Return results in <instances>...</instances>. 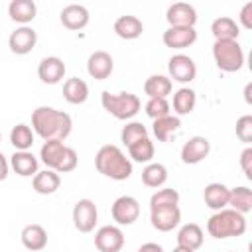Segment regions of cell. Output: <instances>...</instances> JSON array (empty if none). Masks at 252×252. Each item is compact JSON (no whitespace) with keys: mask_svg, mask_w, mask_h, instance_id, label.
<instances>
[{"mask_svg":"<svg viewBox=\"0 0 252 252\" xmlns=\"http://www.w3.org/2000/svg\"><path fill=\"white\" fill-rule=\"evenodd\" d=\"M32 130L47 140H65L73 130V120L67 112L51 108V106H37L32 114Z\"/></svg>","mask_w":252,"mask_h":252,"instance_id":"obj_1","label":"cell"},{"mask_svg":"<svg viewBox=\"0 0 252 252\" xmlns=\"http://www.w3.org/2000/svg\"><path fill=\"white\" fill-rule=\"evenodd\" d=\"M94 167L98 173L114 181H124L132 175V161L126 158V154L118 146H112V144H106L96 152Z\"/></svg>","mask_w":252,"mask_h":252,"instance_id":"obj_2","label":"cell"},{"mask_svg":"<svg viewBox=\"0 0 252 252\" xmlns=\"http://www.w3.org/2000/svg\"><path fill=\"white\" fill-rule=\"evenodd\" d=\"M207 232L219 240L230 236H242L246 232V219L234 209H220L215 215H211V219L207 220Z\"/></svg>","mask_w":252,"mask_h":252,"instance_id":"obj_3","label":"cell"},{"mask_svg":"<svg viewBox=\"0 0 252 252\" xmlns=\"http://www.w3.org/2000/svg\"><path fill=\"white\" fill-rule=\"evenodd\" d=\"M100 104H102V108L106 112H110L118 120H130V118H134L140 112V106H142L138 94H134V93H118V94H112L108 91H104L100 94Z\"/></svg>","mask_w":252,"mask_h":252,"instance_id":"obj_4","label":"cell"},{"mask_svg":"<svg viewBox=\"0 0 252 252\" xmlns=\"http://www.w3.org/2000/svg\"><path fill=\"white\" fill-rule=\"evenodd\" d=\"M213 57L220 71L236 73L244 65V51L238 39H219L213 43Z\"/></svg>","mask_w":252,"mask_h":252,"instance_id":"obj_5","label":"cell"},{"mask_svg":"<svg viewBox=\"0 0 252 252\" xmlns=\"http://www.w3.org/2000/svg\"><path fill=\"white\" fill-rule=\"evenodd\" d=\"M110 215L116 220V224H134L140 217V203L132 195H122L112 203Z\"/></svg>","mask_w":252,"mask_h":252,"instance_id":"obj_6","label":"cell"},{"mask_svg":"<svg viewBox=\"0 0 252 252\" xmlns=\"http://www.w3.org/2000/svg\"><path fill=\"white\" fill-rule=\"evenodd\" d=\"M98 211L94 201L91 199H79L73 207V224L79 232H91L96 224Z\"/></svg>","mask_w":252,"mask_h":252,"instance_id":"obj_7","label":"cell"},{"mask_svg":"<svg viewBox=\"0 0 252 252\" xmlns=\"http://www.w3.org/2000/svg\"><path fill=\"white\" fill-rule=\"evenodd\" d=\"M167 71H169V79L177 83H191L197 77V65L185 53L171 55L167 61Z\"/></svg>","mask_w":252,"mask_h":252,"instance_id":"obj_8","label":"cell"},{"mask_svg":"<svg viewBox=\"0 0 252 252\" xmlns=\"http://www.w3.org/2000/svg\"><path fill=\"white\" fill-rule=\"evenodd\" d=\"M150 220L152 226L159 232L173 230L181 220V211L177 205H165V207H154L150 209Z\"/></svg>","mask_w":252,"mask_h":252,"instance_id":"obj_9","label":"cell"},{"mask_svg":"<svg viewBox=\"0 0 252 252\" xmlns=\"http://www.w3.org/2000/svg\"><path fill=\"white\" fill-rule=\"evenodd\" d=\"M94 246L98 252H120L124 246V232L114 224L100 226L94 234Z\"/></svg>","mask_w":252,"mask_h":252,"instance_id":"obj_10","label":"cell"},{"mask_svg":"<svg viewBox=\"0 0 252 252\" xmlns=\"http://www.w3.org/2000/svg\"><path fill=\"white\" fill-rule=\"evenodd\" d=\"M165 20H167L169 28H195L197 10L187 2H175L167 8Z\"/></svg>","mask_w":252,"mask_h":252,"instance_id":"obj_11","label":"cell"},{"mask_svg":"<svg viewBox=\"0 0 252 252\" xmlns=\"http://www.w3.org/2000/svg\"><path fill=\"white\" fill-rule=\"evenodd\" d=\"M37 43V33L33 28L30 26H22V28H16L10 37H8V47L12 53L16 55H26L30 53Z\"/></svg>","mask_w":252,"mask_h":252,"instance_id":"obj_12","label":"cell"},{"mask_svg":"<svg viewBox=\"0 0 252 252\" xmlns=\"http://www.w3.org/2000/svg\"><path fill=\"white\" fill-rule=\"evenodd\" d=\"M211 152V142L205 136H193L189 138L181 148V161L187 165L201 163Z\"/></svg>","mask_w":252,"mask_h":252,"instance_id":"obj_13","label":"cell"},{"mask_svg":"<svg viewBox=\"0 0 252 252\" xmlns=\"http://www.w3.org/2000/svg\"><path fill=\"white\" fill-rule=\"evenodd\" d=\"M65 71H67V67H65L63 59H59L55 55L43 57L37 65V77L45 85H57L65 77Z\"/></svg>","mask_w":252,"mask_h":252,"instance_id":"obj_14","label":"cell"},{"mask_svg":"<svg viewBox=\"0 0 252 252\" xmlns=\"http://www.w3.org/2000/svg\"><path fill=\"white\" fill-rule=\"evenodd\" d=\"M112 69H114V61H112L110 53H106V51H102V49L91 53L89 59H87V71H89V75H91L93 79H96V81L108 79L110 73H112Z\"/></svg>","mask_w":252,"mask_h":252,"instance_id":"obj_15","label":"cell"},{"mask_svg":"<svg viewBox=\"0 0 252 252\" xmlns=\"http://www.w3.org/2000/svg\"><path fill=\"white\" fill-rule=\"evenodd\" d=\"M161 39L169 49H185L197 41V32L195 28H167Z\"/></svg>","mask_w":252,"mask_h":252,"instance_id":"obj_16","label":"cell"},{"mask_svg":"<svg viewBox=\"0 0 252 252\" xmlns=\"http://www.w3.org/2000/svg\"><path fill=\"white\" fill-rule=\"evenodd\" d=\"M59 20H61V24H63L67 30L77 32V30H83V28L89 24L91 16H89V10H87L83 4H69V6H65V8L61 10Z\"/></svg>","mask_w":252,"mask_h":252,"instance_id":"obj_17","label":"cell"},{"mask_svg":"<svg viewBox=\"0 0 252 252\" xmlns=\"http://www.w3.org/2000/svg\"><path fill=\"white\" fill-rule=\"evenodd\" d=\"M20 238H22V244L32 252H39L47 246V230L37 222L24 226Z\"/></svg>","mask_w":252,"mask_h":252,"instance_id":"obj_18","label":"cell"},{"mask_svg":"<svg viewBox=\"0 0 252 252\" xmlns=\"http://www.w3.org/2000/svg\"><path fill=\"white\" fill-rule=\"evenodd\" d=\"M228 187L224 183H209L203 191V199H205V205L213 211H220V209H226L228 205Z\"/></svg>","mask_w":252,"mask_h":252,"instance_id":"obj_19","label":"cell"},{"mask_svg":"<svg viewBox=\"0 0 252 252\" xmlns=\"http://www.w3.org/2000/svg\"><path fill=\"white\" fill-rule=\"evenodd\" d=\"M142 32H144V24L136 16L126 14V16L116 18V22H114V33L122 39H136L142 35Z\"/></svg>","mask_w":252,"mask_h":252,"instance_id":"obj_20","label":"cell"},{"mask_svg":"<svg viewBox=\"0 0 252 252\" xmlns=\"http://www.w3.org/2000/svg\"><path fill=\"white\" fill-rule=\"evenodd\" d=\"M10 165L20 177H33L37 173L39 163L37 158L28 150V152H14V156L10 158Z\"/></svg>","mask_w":252,"mask_h":252,"instance_id":"obj_21","label":"cell"},{"mask_svg":"<svg viewBox=\"0 0 252 252\" xmlns=\"http://www.w3.org/2000/svg\"><path fill=\"white\" fill-rule=\"evenodd\" d=\"M59 185H61V177H59V173L53 171V169L37 171V173L33 175V179H32V187H33V191L39 193V195H51V193H55V191L59 189Z\"/></svg>","mask_w":252,"mask_h":252,"instance_id":"obj_22","label":"cell"},{"mask_svg":"<svg viewBox=\"0 0 252 252\" xmlns=\"http://www.w3.org/2000/svg\"><path fill=\"white\" fill-rule=\"evenodd\" d=\"M35 14H37V6L33 0H12L8 4V16L22 26L30 24L35 18Z\"/></svg>","mask_w":252,"mask_h":252,"instance_id":"obj_23","label":"cell"},{"mask_svg":"<svg viewBox=\"0 0 252 252\" xmlns=\"http://www.w3.org/2000/svg\"><path fill=\"white\" fill-rule=\"evenodd\" d=\"M63 98L69 104H83L89 98V85L79 77L67 79L63 83Z\"/></svg>","mask_w":252,"mask_h":252,"instance_id":"obj_24","label":"cell"},{"mask_svg":"<svg viewBox=\"0 0 252 252\" xmlns=\"http://www.w3.org/2000/svg\"><path fill=\"white\" fill-rule=\"evenodd\" d=\"M203 238H205L203 236V228L199 224H195V222L183 224L179 228V232H177V244L179 246H185V248H189L193 252L203 246Z\"/></svg>","mask_w":252,"mask_h":252,"instance_id":"obj_25","label":"cell"},{"mask_svg":"<svg viewBox=\"0 0 252 252\" xmlns=\"http://www.w3.org/2000/svg\"><path fill=\"white\" fill-rule=\"evenodd\" d=\"M171 89V79L165 75H152L144 83V93L148 94V98H167Z\"/></svg>","mask_w":252,"mask_h":252,"instance_id":"obj_26","label":"cell"},{"mask_svg":"<svg viewBox=\"0 0 252 252\" xmlns=\"http://www.w3.org/2000/svg\"><path fill=\"white\" fill-rule=\"evenodd\" d=\"M211 32L215 35V41H219V39H238L240 28L232 18L220 16L211 24Z\"/></svg>","mask_w":252,"mask_h":252,"instance_id":"obj_27","label":"cell"},{"mask_svg":"<svg viewBox=\"0 0 252 252\" xmlns=\"http://www.w3.org/2000/svg\"><path fill=\"white\" fill-rule=\"evenodd\" d=\"M63 152H65V144L61 140H47V142H43V146L39 150V158L47 165V169H53L55 171L57 165H59V159H61Z\"/></svg>","mask_w":252,"mask_h":252,"instance_id":"obj_28","label":"cell"},{"mask_svg":"<svg viewBox=\"0 0 252 252\" xmlns=\"http://www.w3.org/2000/svg\"><path fill=\"white\" fill-rule=\"evenodd\" d=\"M195 102H197V94L193 89L189 87H181L179 91H175L173 94V110L177 116H187L193 112L195 108Z\"/></svg>","mask_w":252,"mask_h":252,"instance_id":"obj_29","label":"cell"},{"mask_svg":"<svg viewBox=\"0 0 252 252\" xmlns=\"http://www.w3.org/2000/svg\"><path fill=\"white\" fill-rule=\"evenodd\" d=\"M228 205L240 215L250 213L252 211V191L248 187H244V185L230 189L228 191Z\"/></svg>","mask_w":252,"mask_h":252,"instance_id":"obj_30","label":"cell"},{"mask_svg":"<svg viewBox=\"0 0 252 252\" xmlns=\"http://www.w3.org/2000/svg\"><path fill=\"white\" fill-rule=\"evenodd\" d=\"M179 128H181L179 116L167 114V116H161V118L154 120V128H152V130H154V136H156L159 142H167V140L171 138V134H175Z\"/></svg>","mask_w":252,"mask_h":252,"instance_id":"obj_31","label":"cell"},{"mask_svg":"<svg viewBox=\"0 0 252 252\" xmlns=\"http://www.w3.org/2000/svg\"><path fill=\"white\" fill-rule=\"evenodd\" d=\"M167 181V167L163 163H148L142 169V183L146 187L158 189Z\"/></svg>","mask_w":252,"mask_h":252,"instance_id":"obj_32","label":"cell"},{"mask_svg":"<svg viewBox=\"0 0 252 252\" xmlns=\"http://www.w3.org/2000/svg\"><path fill=\"white\" fill-rule=\"evenodd\" d=\"M10 144L16 152H28L33 146V130L28 124H16L10 132Z\"/></svg>","mask_w":252,"mask_h":252,"instance_id":"obj_33","label":"cell"},{"mask_svg":"<svg viewBox=\"0 0 252 252\" xmlns=\"http://www.w3.org/2000/svg\"><path fill=\"white\" fill-rule=\"evenodd\" d=\"M154 152H156L154 142H152L148 136L128 146V156H130L134 161H138V163H150L152 158H154Z\"/></svg>","mask_w":252,"mask_h":252,"instance_id":"obj_34","label":"cell"},{"mask_svg":"<svg viewBox=\"0 0 252 252\" xmlns=\"http://www.w3.org/2000/svg\"><path fill=\"white\" fill-rule=\"evenodd\" d=\"M146 136H148V128H146L142 122H128V124L122 128V132H120V140H122V144H124L126 148H128L130 144H134V142L146 138Z\"/></svg>","mask_w":252,"mask_h":252,"instance_id":"obj_35","label":"cell"},{"mask_svg":"<svg viewBox=\"0 0 252 252\" xmlns=\"http://www.w3.org/2000/svg\"><path fill=\"white\" fill-rule=\"evenodd\" d=\"M179 203V193L171 187H163L158 189L152 197H150V209L154 207H165V205H177Z\"/></svg>","mask_w":252,"mask_h":252,"instance_id":"obj_36","label":"cell"},{"mask_svg":"<svg viewBox=\"0 0 252 252\" xmlns=\"http://www.w3.org/2000/svg\"><path fill=\"white\" fill-rule=\"evenodd\" d=\"M169 102L167 98H148L146 102V114L152 118V120H158L161 116H167L169 114Z\"/></svg>","mask_w":252,"mask_h":252,"instance_id":"obj_37","label":"cell"},{"mask_svg":"<svg viewBox=\"0 0 252 252\" xmlns=\"http://www.w3.org/2000/svg\"><path fill=\"white\" fill-rule=\"evenodd\" d=\"M77 163H79V156H77V152L73 150V148H69V146H65V152H63V156H61V159H59V165H57V173H69V171H73L75 167H77Z\"/></svg>","mask_w":252,"mask_h":252,"instance_id":"obj_38","label":"cell"},{"mask_svg":"<svg viewBox=\"0 0 252 252\" xmlns=\"http://www.w3.org/2000/svg\"><path fill=\"white\" fill-rule=\"evenodd\" d=\"M236 138L244 144H250L252 142V116L250 114H244L236 120Z\"/></svg>","mask_w":252,"mask_h":252,"instance_id":"obj_39","label":"cell"},{"mask_svg":"<svg viewBox=\"0 0 252 252\" xmlns=\"http://www.w3.org/2000/svg\"><path fill=\"white\" fill-rule=\"evenodd\" d=\"M240 167L248 179H252V148H244L240 154Z\"/></svg>","mask_w":252,"mask_h":252,"instance_id":"obj_40","label":"cell"},{"mask_svg":"<svg viewBox=\"0 0 252 252\" xmlns=\"http://www.w3.org/2000/svg\"><path fill=\"white\" fill-rule=\"evenodd\" d=\"M240 24L246 28V30H252V2H246L240 10Z\"/></svg>","mask_w":252,"mask_h":252,"instance_id":"obj_41","label":"cell"},{"mask_svg":"<svg viewBox=\"0 0 252 252\" xmlns=\"http://www.w3.org/2000/svg\"><path fill=\"white\" fill-rule=\"evenodd\" d=\"M138 252H163V248L158 242H146L138 248Z\"/></svg>","mask_w":252,"mask_h":252,"instance_id":"obj_42","label":"cell"},{"mask_svg":"<svg viewBox=\"0 0 252 252\" xmlns=\"http://www.w3.org/2000/svg\"><path fill=\"white\" fill-rule=\"evenodd\" d=\"M8 169H10V165H8V159L0 154V181H4L6 177H8Z\"/></svg>","mask_w":252,"mask_h":252,"instance_id":"obj_43","label":"cell"},{"mask_svg":"<svg viewBox=\"0 0 252 252\" xmlns=\"http://www.w3.org/2000/svg\"><path fill=\"white\" fill-rule=\"evenodd\" d=\"M244 100H246L248 104H252V83H248V85L244 87Z\"/></svg>","mask_w":252,"mask_h":252,"instance_id":"obj_44","label":"cell"},{"mask_svg":"<svg viewBox=\"0 0 252 252\" xmlns=\"http://www.w3.org/2000/svg\"><path fill=\"white\" fill-rule=\"evenodd\" d=\"M173 252H193V250H189V248H185V246H179V244H177V246L173 248Z\"/></svg>","mask_w":252,"mask_h":252,"instance_id":"obj_45","label":"cell"},{"mask_svg":"<svg viewBox=\"0 0 252 252\" xmlns=\"http://www.w3.org/2000/svg\"><path fill=\"white\" fill-rule=\"evenodd\" d=\"M0 140H2V134H0Z\"/></svg>","mask_w":252,"mask_h":252,"instance_id":"obj_46","label":"cell"}]
</instances>
